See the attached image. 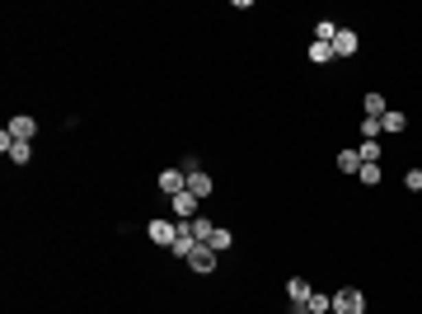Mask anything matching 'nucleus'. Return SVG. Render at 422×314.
I'll list each match as a JSON object with an SVG mask.
<instances>
[{
  "mask_svg": "<svg viewBox=\"0 0 422 314\" xmlns=\"http://www.w3.org/2000/svg\"><path fill=\"white\" fill-rule=\"evenodd\" d=\"M146 235L155 239V244H164V249H169V244H174V235H179V221H151V225H146Z\"/></svg>",
  "mask_w": 422,
  "mask_h": 314,
  "instance_id": "obj_4",
  "label": "nucleus"
},
{
  "mask_svg": "<svg viewBox=\"0 0 422 314\" xmlns=\"http://www.w3.org/2000/svg\"><path fill=\"white\" fill-rule=\"evenodd\" d=\"M333 38H338V24H333V19H319L315 24V43H333Z\"/></svg>",
  "mask_w": 422,
  "mask_h": 314,
  "instance_id": "obj_16",
  "label": "nucleus"
},
{
  "mask_svg": "<svg viewBox=\"0 0 422 314\" xmlns=\"http://www.w3.org/2000/svg\"><path fill=\"white\" fill-rule=\"evenodd\" d=\"M403 188H408V192H422V169H408V174H403Z\"/></svg>",
  "mask_w": 422,
  "mask_h": 314,
  "instance_id": "obj_21",
  "label": "nucleus"
},
{
  "mask_svg": "<svg viewBox=\"0 0 422 314\" xmlns=\"http://www.w3.org/2000/svg\"><path fill=\"white\" fill-rule=\"evenodd\" d=\"M357 155H362V164H380V141H362Z\"/></svg>",
  "mask_w": 422,
  "mask_h": 314,
  "instance_id": "obj_17",
  "label": "nucleus"
},
{
  "mask_svg": "<svg viewBox=\"0 0 422 314\" xmlns=\"http://www.w3.org/2000/svg\"><path fill=\"white\" fill-rule=\"evenodd\" d=\"M207 249H216V254H225V249H235V235H230L225 225H216V230H211V239H207Z\"/></svg>",
  "mask_w": 422,
  "mask_h": 314,
  "instance_id": "obj_10",
  "label": "nucleus"
},
{
  "mask_svg": "<svg viewBox=\"0 0 422 314\" xmlns=\"http://www.w3.org/2000/svg\"><path fill=\"white\" fill-rule=\"evenodd\" d=\"M287 295H291V305H310V295H315V291H310V282H305V277H291V282H287Z\"/></svg>",
  "mask_w": 422,
  "mask_h": 314,
  "instance_id": "obj_9",
  "label": "nucleus"
},
{
  "mask_svg": "<svg viewBox=\"0 0 422 314\" xmlns=\"http://www.w3.org/2000/svg\"><path fill=\"white\" fill-rule=\"evenodd\" d=\"M188 267H192V272H202V277H207V272H216V262H221V254H216V249H207V244H197V249H192V254H188Z\"/></svg>",
  "mask_w": 422,
  "mask_h": 314,
  "instance_id": "obj_2",
  "label": "nucleus"
},
{
  "mask_svg": "<svg viewBox=\"0 0 422 314\" xmlns=\"http://www.w3.org/2000/svg\"><path fill=\"white\" fill-rule=\"evenodd\" d=\"M310 61H315V66H329V61H333V43H310Z\"/></svg>",
  "mask_w": 422,
  "mask_h": 314,
  "instance_id": "obj_15",
  "label": "nucleus"
},
{
  "mask_svg": "<svg viewBox=\"0 0 422 314\" xmlns=\"http://www.w3.org/2000/svg\"><path fill=\"white\" fill-rule=\"evenodd\" d=\"M338 169H343V174H362V155H357L352 146H347V150H338Z\"/></svg>",
  "mask_w": 422,
  "mask_h": 314,
  "instance_id": "obj_11",
  "label": "nucleus"
},
{
  "mask_svg": "<svg viewBox=\"0 0 422 314\" xmlns=\"http://www.w3.org/2000/svg\"><path fill=\"white\" fill-rule=\"evenodd\" d=\"M211 188H216V179H211L202 164H197V169H188V192H192L197 202H202V197H211Z\"/></svg>",
  "mask_w": 422,
  "mask_h": 314,
  "instance_id": "obj_3",
  "label": "nucleus"
},
{
  "mask_svg": "<svg viewBox=\"0 0 422 314\" xmlns=\"http://www.w3.org/2000/svg\"><path fill=\"white\" fill-rule=\"evenodd\" d=\"M169 207H174L179 221H192V216H197V197H192V192H179V197H169Z\"/></svg>",
  "mask_w": 422,
  "mask_h": 314,
  "instance_id": "obj_8",
  "label": "nucleus"
},
{
  "mask_svg": "<svg viewBox=\"0 0 422 314\" xmlns=\"http://www.w3.org/2000/svg\"><path fill=\"white\" fill-rule=\"evenodd\" d=\"M362 136H366V141H375V136H385V127H380V117H362Z\"/></svg>",
  "mask_w": 422,
  "mask_h": 314,
  "instance_id": "obj_20",
  "label": "nucleus"
},
{
  "mask_svg": "<svg viewBox=\"0 0 422 314\" xmlns=\"http://www.w3.org/2000/svg\"><path fill=\"white\" fill-rule=\"evenodd\" d=\"M385 113H390V108H385V94L370 89V94H366V117H385Z\"/></svg>",
  "mask_w": 422,
  "mask_h": 314,
  "instance_id": "obj_13",
  "label": "nucleus"
},
{
  "mask_svg": "<svg viewBox=\"0 0 422 314\" xmlns=\"http://www.w3.org/2000/svg\"><path fill=\"white\" fill-rule=\"evenodd\" d=\"M380 127H385V131H390V136H395V131H403V127H408V117H403L399 108H390V113L380 117Z\"/></svg>",
  "mask_w": 422,
  "mask_h": 314,
  "instance_id": "obj_14",
  "label": "nucleus"
},
{
  "mask_svg": "<svg viewBox=\"0 0 422 314\" xmlns=\"http://www.w3.org/2000/svg\"><path fill=\"white\" fill-rule=\"evenodd\" d=\"M159 192H169V197L188 192V174L184 169H164V174H159Z\"/></svg>",
  "mask_w": 422,
  "mask_h": 314,
  "instance_id": "obj_5",
  "label": "nucleus"
},
{
  "mask_svg": "<svg viewBox=\"0 0 422 314\" xmlns=\"http://www.w3.org/2000/svg\"><path fill=\"white\" fill-rule=\"evenodd\" d=\"M362 47V38L352 33V28H338V38H333V56H357Z\"/></svg>",
  "mask_w": 422,
  "mask_h": 314,
  "instance_id": "obj_6",
  "label": "nucleus"
},
{
  "mask_svg": "<svg viewBox=\"0 0 422 314\" xmlns=\"http://www.w3.org/2000/svg\"><path fill=\"white\" fill-rule=\"evenodd\" d=\"M357 179H362L366 188H375L380 179H385V169H380V164H362V174H357Z\"/></svg>",
  "mask_w": 422,
  "mask_h": 314,
  "instance_id": "obj_18",
  "label": "nucleus"
},
{
  "mask_svg": "<svg viewBox=\"0 0 422 314\" xmlns=\"http://www.w3.org/2000/svg\"><path fill=\"white\" fill-rule=\"evenodd\" d=\"M333 314H366V295H362L357 287L333 291Z\"/></svg>",
  "mask_w": 422,
  "mask_h": 314,
  "instance_id": "obj_1",
  "label": "nucleus"
},
{
  "mask_svg": "<svg viewBox=\"0 0 422 314\" xmlns=\"http://www.w3.org/2000/svg\"><path fill=\"white\" fill-rule=\"evenodd\" d=\"M10 136H14V141H33V136H38V122H33L28 113H19V117H10Z\"/></svg>",
  "mask_w": 422,
  "mask_h": 314,
  "instance_id": "obj_7",
  "label": "nucleus"
},
{
  "mask_svg": "<svg viewBox=\"0 0 422 314\" xmlns=\"http://www.w3.org/2000/svg\"><path fill=\"white\" fill-rule=\"evenodd\" d=\"M329 310H333V295L315 291V295H310V314H329Z\"/></svg>",
  "mask_w": 422,
  "mask_h": 314,
  "instance_id": "obj_19",
  "label": "nucleus"
},
{
  "mask_svg": "<svg viewBox=\"0 0 422 314\" xmlns=\"http://www.w3.org/2000/svg\"><path fill=\"white\" fill-rule=\"evenodd\" d=\"M188 225H192V239H197V244H207V239H211V230H216V225H211L207 216H192Z\"/></svg>",
  "mask_w": 422,
  "mask_h": 314,
  "instance_id": "obj_12",
  "label": "nucleus"
}]
</instances>
